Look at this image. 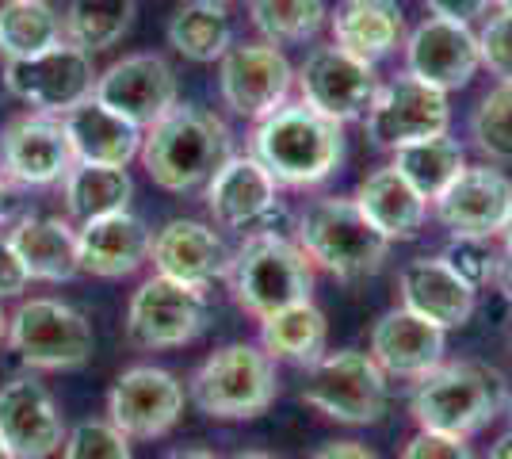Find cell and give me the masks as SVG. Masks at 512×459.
Here are the masks:
<instances>
[{"mask_svg": "<svg viewBox=\"0 0 512 459\" xmlns=\"http://www.w3.org/2000/svg\"><path fill=\"white\" fill-rule=\"evenodd\" d=\"M253 157L279 188H314L341 169L344 127L302 100H287L256 123Z\"/></svg>", "mask_w": 512, "mask_h": 459, "instance_id": "obj_1", "label": "cell"}, {"mask_svg": "<svg viewBox=\"0 0 512 459\" xmlns=\"http://www.w3.org/2000/svg\"><path fill=\"white\" fill-rule=\"evenodd\" d=\"M138 157L157 188L184 196L195 188H207V180L222 169V161L234 157V134L214 111L176 104L165 119H157L142 134Z\"/></svg>", "mask_w": 512, "mask_h": 459, "instance_id": "obj_2", "label": "cell"}, {"mask_svg": "<svg viewBox=\"0 0 512 459\" xmlns=\"http://www.w3.org/2000/svg\"><path fill=\"white\" fill-rule=\"evenodd\" d=\"M509 387L501 372L486 364H436L413 387L409 410L413 421L428 433H448V437H474L505 410Z\"/></svg>", "mask_w": 512, "mask_h": 459, "instance_id": "obj_3", "label": "cell"}, {"mask_svg": "<svg viewBox=\"0 0 512 459\" xmlns=\"http://www.w3.org/2000/svg\"><path fill=\"white\" fill-rule=\"evenodd\" d=\"M226 276L234 303L256 322L283 306L306 303L314 291V264L287 234H245Z\"/></svg>", "mask_w": 512, "mask_h": 459, "instance_id": "obj_4", "label": "cell"}, {"mask_svg": "<svg viewBox=\"0 0 512 459\" xmlns=\"http://www.w3.org/2000/svg\"><path fill=\"white\" fill-rule=\"evenodd\" d=\"M295 241L314 268H325L348 284L375 276L390 253V241L367 222L360 203L344 196L314 199L295 226Z\"/></svg>", "mask_w": 512, "mask_h": 459, "instance_id": "obj_5", "label": "cell"}, {"mask_svg": "<svg viewBox=\"0 0 512 459\" xmlns=\"http://www.w3.org/2000/svg\"><path fill=\"white\" fill-rule=\"evenodd\" d=\"M279 394L276 360L260 345L234 341L211 352L188 383V398L199 406V414L214 421H249L260 417Z\"/></svg>", "mask_w": 512, "mask_h": 459, "instance_id": "obj_6", "label": "cell"}, {"mask_svg": "<svg viewBox=\"0 0 512 459\" xmlns=\"http://www.w3.org/2000/svg\"><path fill=\"white\" fill-rule=\"evenodd\" d=\"M8 345L27 368L73 372L92 360L96 333L85 314L62 299H31L8 314Z\"/></svg>", "mask_w": 512, "mask_h": 459, "instance_id": "obj_7", "label": "cell"}, {"mask_svg": "<svg viewBox=\"0 0 512 459\" xmlns=\"http://www.w3.org/2000/svg\"><path fill=\"white\" fill-rule=\"evenodd\" d=\"M302 402L329 421L371 425L386 410V372L371 360V352H325L318 364H310Z\"/></svg>", "mask_w": 512, "mask_h": 459, "instance_id": "obj_8", "label": "cell"}, {"mask_svg": "<svg viewBox=\"0 0 512 459\" xmlns=\"http://www.w3.org/2000/svg\"><path fill=\"white\" fill-rule=\"evenodd\" d=\"M211 306L207 287L176 284L169 276H150L127 303V341L142 352L184 349L207 329Z\"/></svg>", "mask_w": 512, "mask_h": 459, "instance_id": "obj_9", "label": "cell"}, {"mask_svg": "<svg viewBox=\"0 0 512 459\" xmlns=\"http://www.w3.org/2000/svg\"><path fill=\"white\" fill-rule=\"evenodd\" d=\"M96 66L92 54L73 43H58L35 58H8L4 62V88L31 111L65 115L69 108L92 100L96 92Z\"/></svg>", "mask_w": 512, "mask_h": 459, "instance_id": "obj_10", "label": "cell"}, {"mask_svg": "<svg viewBox=\"0 0 512 459\" xmlns=\"http://www.w3.org/2000/svg\"><path fill=\"white\" fill-rule=\"evenodd\" d=\"M295 85L302 92V104H310L333 123H352L363 119L375 96H379V77L371 62H360L341 46H318L306 54V62L295 69Z\"/></svg>", "mask_w": 512, "mask_h": 459, "instance_id": "obj_11", "label": "cell"}, {"mask_svg": "<svg viewBox=\"0 0 512 459\" xmlns=\"http://www.w3.org/2000/svg\"><path fill=\"white\" fill-rule=\"evenodd\" d=\"M363 123H367V138L379 150H402L413 142L448 134V92L402 73L390 85H379V96H375L371 111L363 115Z\"/></svg>", "mask_w": 512, "mask_h": 459, "instance_id": "obj_12", "label": "cell"}, {"mask_svg": "<svg viewBox=\"0 0 512 459\" xmlns=\"http://www.w3.org/2000/svg\"><path fill=\"white\" fill-rule=\"evenodd\" d=\"M291 85H295V66L279 46L237 43L218 62V88L226 108L253 123L272 115L279 104H287Z\"/></svg>", "mask_w": 512, "mask_h": 459, "instance_id": "obj_13", "label": "cell"}, {"mask_svg": "<svg viewBox=\"0 0 512 459\" xmlns=\"http://www.w3.org/2000/svg\"><path fill=\"white\" fill-rule=\"evenodd\" d=\"M184 414V383L165 368L138 364L107 391V421L130 440L165 437Z\"/></svg>", "mask_w": 512, "mask_h": 459, "instance_id": "obj_14", "label": "cell"}, {"mask_svg": "<svg viewBox=\"0 0 512 459\" xmlns=\"http://www.w3.org/2000/svg\"><path fill=\"white\" fill-rule=\"evenodd\" d=\"M77 157L69 150L62 115L23 111L0 131V169L23 188H50L62 184Z\"/></svg>", "mask_w": 512, "mask_h": 459, "instance_id": "obj_15", "label": "cell"}, {"mask_svg": "<svg viewBox=\"0 0 512 459\" xmlns=\"http://www.w3.org/2000/svg\"><path fill=\"white\" fill-rule=\"evenodd\" d=\"M92 100L123 115L138 131H150L176 108V73L161 54H127L96 77Z\"/></svg>", "mask_w": 512, "mask_h": 459, "instance_id": "obj_16", "label": "cell"}, {"mask_svg": "<svg viewBox=\"0 0 512 459\" xmlns=\"http://www.w3.org/2000/svg\"><path fill=\"white\" fill-rule=\"evenodd\" d=\"M279 184L253 153H234L222 161V169L207 180V207L218 226L249 230V234H279L272 219L279 211Z\"/></svg>", "mask_w": 512, "mask_h": 459, "instance_id": "obj_17", "label": "cell"}, {"mask_svg": "<svg viewBox=\"0 0 512 459\" xmlns=\"http://www.w3.org/2000/svg\"><path fill=\"white\" fill-rule=\"evenodd\" d=\"M65 421L35 375H16L0 383V444L16 459H50L62 452L65 444Z\"/></svg>", "mask_w": 512, "mask_h": 459, "instance_id": "obj_18", "label": "cell"}, {"mask_svg": "<svg viewBox=\"0 0 512 459\" xmlns=\"http://www.w3.org/2000/svg\"><path fill=\"white\" fill-rule=\"evenodd\" d=\"M478 69H482V54H478V31H470V23L428 16L425 23H417L409 31V77L440 88V92H455V88H467Z\"/></svg>", "mask_w": 512, "mask_h": 459, "instance_id": "obj_19", "label": "cell"}, {"mask_svg": "<svg viewBox=\"0 0 512 459\" xmlns=\"http://www.w3.org/2000/svg\"><path fill=\"white\" fill-rule=\"evenodd\" d=\"M512 180L490 165H467L440 196L432 199V211L451 238H493L509 219Z\"/></svg>", "mask_w": 512, "mask_h": 459, "instance_id": "obj_20", "label": "cell"}, {"mask_svg": "<svg viewBox=\"0 0 512 459\" xmlns=\"http://www.w3.org/2000/svg\"><path fill=\"white\" fill-rule=\"evenodd\" d=\"M150 261L157 268V276H169L176 284L207 287L211 280L230 272L234 253L226 249V241L218 238L207 222L172 219L153 234Z\"/></svg>", "mask_w": 512, "mask_h": 459, "instance_id": "obj_21", "label": "cell"}, {"mask_svg": "<svg viewBox=\"0 0 512 459\" xmlns=\"http://www.w3.org/2000/svg\"><path fill=\"white\" fill-rule=\"evenodd\" d=\"M444 341H448V329H440L406 306H394L371 329V360L386 375L421 379L436 364H444Z\"/></svg>", "mask_w": 512, "mask_h": 459, "instance_id": "obj_22", "label": "cell"}, {"mask_svg": "<svg viewBox=\"0 0 512 459\" xmlns=\"http://www.w3.org/2000/svg\"><path fill=\"white\" fill-rule=\"evenodd\" d=\"M150 245L153 230L138 215H130V211L81 222V230H77L81 272L100 276V280L134 276L142 264L150 261Z\"/></svg>", "mask_w": 512, "mask_h": 459, "instance_id": "obj_23", "label": "cell"}, {"mask_svg": "<svg viewBox=\"0 0 512 459\" xmlns=\"http://www.w3.org/2000/svg\"><path fill=\"white\" fill-rule=\"evenodd\" d=\"M402 306L440 329H463L474 318L478 295L440 257H417L398 272Z\"/></svg>", "mask_w": 512, "mask_h": 459, "instance_id": "obj_24", "label": "cell"}, {"mask_svg": "<svg viewBox=\"0 0 512 459\" xmlns=\"http://www.w3.org/2000/svg\"><path fill=\"white\" fill-rule=\"evenodd\" d=\"M65 138L77 161L85 165H111V169H127L130 161L142 153V134L123 115L104 108L100 100H85L77 108L62 115Z\"/></svg>", "mask_w": 512, "mask_h": 459, "instance_id": "obj_25", "label": "cell"}, {"mask_svg": "<svg viewBox=\"0 0 512 459\" xmlns=\"http://www.w3.org/2000/svg\"><path fill=\"white\" fill-rule=\"evenodd\" d=\"M8 245L16 249L20 264L39 284H69L81 276V253H77V230L65 219L27 215L8 230Z\"/></svg>", "mask_w": 512, "mask_h": 459, "instance_id": "obj_26", "label": "cell"}, {"mask_svg": "<svg viewBox=\"0 0 512 459\" xmlns=\"http://www.w3.org/2000/svg\"><path fill=\"white\" fill-rule=\"evenodd\" d=\"M333 46L356 54L360 62H379L406 39V20L398 0H341L329 12Z\"/></svg>", "mask_w": 512, "mask_h": 459, "instance_id": "obj_27", "label": "cell"}, {"mask_svg": "<svg viewBox=\"0 0 512 459\" xmlns=\"http://www.w3.org/2000/svg\"><path fill=\"white\" fill-rule=\"evenodd\" d=\"M352 199L360 203V211L367 215V222H371L386 241L417 238L428 219V199L421 196L394 165H383V169L363 176V184L356 188Z\"/></svg>", "mask_w": 512, "mask_h": 459, "instance_id": "obj_28", "label": "cell"}, {"mask_svg": "<svg viewBox=\"0 0 512 459\" xmlns=\"http://www.w3.org/2000/svg\"><path fill=\"white\" fill-rule=\"evenodd\" d=\"M325 345H329V322L314 306V299L283 306V310L268 314L260 322V349L268 352L276 364L283 360V364L310 368L325 356Z\"/></svg>", "mask_w": 512, "mask_h": 459, "instance_id": "obj_29", "label": "cell"}, {"mask_svg": "<svg viewBox=\"0 0 512 459\" xmlns=\"http://www.w3.org/2000/svg\"><path fill=\"white\" fill-rule=\"evenodd\" d=\"M165 35H169V46L176 54L207 66V62H222V54L234 46V23H230L226 4L192 0L172 16Z\"/></svg>", "mask_w": 512, "mask_h": 459, "instance_id": "obj_30", "label": "cell"}, {"mask_svg": "<svg viewBox=\"0 0 512 459\" xmlns=\"http://www.w3.org/2000/svg\"><path fill=\"white\" fill-rule=\"evenodd\" d=\"M65 207L77 222L104 219V215H119L130 211L134 199V180L127 169H111V165H85L77 161L69 176L62 180Z\"/></svg>", "mask_w": 512, "mask_h": 459, "instance_id": "obj_31", "label": "cell"}, {"mask_svg": "<svg viewBox=\"0 0 512 459\" xmlns=\"http://www.w3.org/2000/svg\"><path fill=\"white\" fill-rule=\"evenodd\" d=\"M65 43L62 16L46 0H4L0 4V54L35 58L50 46Z\"/></svg>", "mask_w": 512, "mask_h": 459, "instance_id": "obj_32", "label": "cell"}, {"mask_svg": "<svg viewBox=\"0 0 512 459\" xmlns=\"http://www.w3.org/2000/svg\"><path fill=\"white\" fill-rule=\"evenodd\" d=\"M394 169L432 203L455 176L467 169V153L459 146V138L436 134V138H425V142H413V146L394 150Z\"/></svg>", "mask_w": 512, "mask_h": 459, "instance_id": "obj_33", "label": "cell"}, {"mask_svg": "<svg viewBox=\"0 0 512 459\" xmlns=\"http://www.w3.org/2000/svg\"><path fill=\"white\" fill-rule=\"evenodd\" d=\"M138 0H69L62 16L65 43L81 46L88 54L115 46L134 23Z\"/></svg>", "mask_w": 512, "mask_h": 459, "instance_id": "obj_34", "label": "cell"}, {"mask_svg": "<svg viewBox=\"0 0 512 459\" xmlns=\"http://www.w3.org/2000/svg\"><path fill=\"white\" fill-rule=\"evenodd\" d=\"M253 27L264 35L268 46L306 43L321 31V23L329 20L325 0H253L249 4Z\"/></svg>", "mask_w": 512, "mask_h": 459, "instance_id": "obj_35", "label": "cell"}, {"mask_svg": "<svg viewBox=\"0 0 512 459\" xmlns=\"http://www.w3.org/2000/svg\"><path fill=\"white\" fill-rule=\"evenodd\" d=\"M470 138L486 161L509 165L512 161V85H497L482 96L470 115Z\"/></svg>", "mask_w": 512, "mask_h": 459, "instance_id": "obj_36", "label": "cell"}, {"mask_svg": "<svg viewBox=\"0 0 512 459\" xmlns=\"http://www.w3.org/2000/svg\"><path fill=\"white\" fill-rule=\"evenodd\" d=\"M440 261L448 264L451 272H455L474 295L493 287L497 272H501V264H497L501 257H497V249H493L490 238H451L448 245H444V253H440Z\"/></svg>", "mask_w": 512, "mask_h": 459, "instance_id": "obj_37", "label": "cell"}, {"mask_svg": "<svg viewBox=\"0 0 512 459\" xmlns=\"http://www.w3.org/2000/svg\"><path fill=\"white\" fill-rule=\"evenodd\" d=\"M62 459H134L130 437H123L107 417H88L65 433Z\"/></svg>", "mask_w": 512, "mask_h": 459, "instance_id": "obj_38", "label": "cell"}, {"mask_svg": "<svg viewBox=\"0 0 512 459\" xmlns=\"http://www.w3.org/2000/svg\"><path fill=\"white\" fill-rule=\"evenodd\" d=\"M478 54L482 66L497 77V85H512V12H497L478 31Z\"/></svg>", "mask_w": 512, "mask_h": 459, "instance_id": "obj_39", "label": "cell"}, {"mask_svg": "<svg viewBox=\"0 0 512 459\" xmlns=\"http://www.w3.org/2000/svg\"><path fill=\"white\" fill-rule=\"evenodd\" d=\"M402 459H474L470 444L463 437H448V433H428L421 429L417 437L406 440Z\"/></svg>", "mask_w": 512, "mask_h": 459, "instance_id": "obj_40", "label": "cell"}, {"mask_svg": "<svg viewBox=\"0 0 512 459\" xmlns=\"http://www.w3.org/2000/svg\"><path fill=\"white\" fill-rule=\"evenodd\" d=\"M27 284H31V276L16 257V249L8 245V238H0V299H16Z\"/></svg>", "mask_w": 512, "mask_h": 459, "instance_id": "obj_41", "label": "cell"}, {"mask_svg": "<svg viewBox=\"0 0 512 459\" xmlns=\"http://www.w3.org/2000/svg\"><path fill=\"white\" fill-rule=\"evenodd\" d=\"M425 8L432 16H440V20L470 23L490 8V0H425Z\"/></svg>", "mask_w": 512, "mask_h": 459, "instance_id": "obj_42", "label": "cell"}, {"mask_svg": "<svg viewBox=\"0 0 512 459\" xmlns=\"http://www.w3.org/2000/svg\"><path fill=\"white\" fill-rule=\"evenodd\" d=\"M310 459H379L367 444L360 440H333V444H321Z\"/></svg>", "mask_w": 512, "mask_h": 459, "instance_id": "obj_43", "label": "cell"}, {"mask_svg": "<svg viewBox=\"0 0 512 459\" xmlns=\"http://www.w3.org/2000/svg\"><path fill=\"white\" fill-rule=\"evenodd\" d=\"M12 207H16V199H12V188H8V176L0 173V226L8 222V215H12Z\"/></svg>", "mask_w": 512, "mask_h": 459, "instance_id": "obj_44", "label": "cell"}, {"mask_svg": "<svg viewBox=\"0 0 512 459\" xmlns=\"http://www.w3.org/2000/svg\"><path fill=\"white\" fill-rule=\"evenodd\" d=\"M486 459H512V429L505 433V437H497L490 444V456Z\"/></svg>", "mask_w": 512, "mask_h": 459, "instance_id": "obj_45", "label": "cell"}, {"mask_svg": "<svg viewBox=\"0 0 512 459\" xmlns=\"http://www.w3.org/2000/svg\"><path fill=\"white\" fill-rule=\"evenodd\" d=\"M165 459H218V456L207 452V448H176V452H169Z\"/></svg>", "mask_w": 512, "mask_h": 459, "instance_id": "obj_46", "label": "cell"}, {"mask_svg": "<svg viewBox=\"0 0 512 459\" xmlns=\"http://www.w3.org/2000/svg\"><path fill=\"white\" fill-rule=\"evenodd\" d=\"M497 280H501V291L512 299V257L505 264H501V272H497Z\"/></svg>", "mask_w": 512, "mask_h": 459, "instance_id": "obj_47", "label": "cell"}, {"mask_svg": "<svg viewBox=\"0 0 512 459\" xmlns=\"http://www.w3.org/2000/svg\"><path fill=\"white\" fill-rule=\"evenodd\" d=\"M501 241H505V253L512 257V207H509V219H505V226H501Z\"/></svg>", "mask_w": 512, "mask_h": 459, "instance_id": "obj_48", "label": "cell"}, {"mask_svg": "<svg viewBox=\"0 0 512 459\" xmlns=\"http://www.w3.org/2000/svg\"><path fill=\"white\" fill-rule=\"evenodd\" d=\"M230 459H276L272 452H260V448H249V452H237V456Z\"/></svg>", "mask_w": 512, "mask_h": 459, "instance_id": "obj_49", "label": "cell"}, {"mask_svg": "<svg viewBox=\"0 0 512 459\" xmlns=\"http://www.w3.org/2000/svg\"><path fill=\"white\" fill-rule=\"evenodd\" d=\"M0 341H8V314H4V306H0Z\"/></svg>", "mask_w": 512, "mask_h": 459, "instance_id": "obj_50", "label": "cell"}, {"mask_svg": "<svg viewBox=\"0 0 512 459\" xmlns=\"http://www.w3.org/2000/svg\"><path fill=\"white\" fill-rule=\"evenodd\" d=\"M493 4H497L501 12H512V0H493Z\"/></svg>", "mask_w": 512, "mask_h": 459, "instance_id": "obj_51", "label": "cell"}, {"mask_svg": "<svg viewBox=\"0 0 512 459\" xmlns=\"http://www.w3.org/2000/svg\"><path fill=\"white\" fill-rule=\"evenodd\" d=\"M505 414H509V425H512V391H509V398H505Z\"/></svg>", "mask_w": 512, "mask_h": 459, "instance_id": "obj_52", "label": "cell"}, {"mask_svg": "<svg viewBox=\"0 0 512 459\" xmlns=\"http://www.w3.org/2000/svg\"><path fill=\"white\" fill-rule=\"evenodd\" d=\"M0 459H16V456H12V452H8V448H4V444H0Z\"/></svg>", "mask_w": 512, "mask_h": 459, "instance_id": "obj_53", "label": "cell"}, {"mask_svg": "<svg viewBox=\"0 0 512 459\" xmlns=\"http://www.w3.org/2000/svg\"><path fill=\"white\" fill-rule=\"evenodd\" d=\"M214 4H230V0H214Z\"/></svg>", "mask_w": 512, "mask_h": 459, "instance_id": "obj_54", "label": "cell"}]
</instances>
